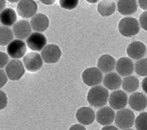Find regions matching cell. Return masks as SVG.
Segmentation results:
<instances>
[{
	"instance_id": "cell-40",
	"label": "cell",
	"mask_w": 147,
	"mask_h": 130,
	"mask_svg": "<svg viewBox=\"0 0 147 130\" xmlns=\"http://www.w3.org/2000/svg\"><path fill=\"white\" fill-rule=\"evenodd\" d=\"M7 1H9V2H11V3H15V2H19L20 0H7Z\"/></svg>"
},
{
	"instance_id": "cell-39",
	"label": "cell",
	"mask_w": 147,
	"mask_h": 130,
	"mask_svg": "<svg viewBox=\"0 0 147 130\" xmlns=\"http://www.w3.org/2000/svg\"><path fill=\"white\" fill-rule=\"evenodd\" d=\"M98 1L99 0H86V2H88L90 4H95L96 2H98Z\"/></svg>"
},
{
	"instance_id": "cell-5",
	"label": "cell",
	"mask_w": 147,
	"mask_h": 130,
	"mask_svg": "<svg viewBox=\"0 0 147 130\" xmlns=\"http://www.w3.org/2000/svg\"><path fill=\"white\" fill-rule=\"evenodd\" d=\"M82 79L84 83L89 87H94L102 83V72L96 67L88 68L82 72Z\"/></svg>"
},
{
	"instance_id": "cell-6",
	"label": "cell",
	"mask_w": 147,
	"mask_h": 130,
	"mask_svg": "<svg viewBox=\"0 0 147 130\" xmlns=\"http://www.w3.org/2000/svg\"><path fill=\"white\" fill-rule=\"evenodd\" d=\"M40 56L46 63L54 64L60 60L62 51L56 44H49L42 49Z\"/></svg>"
},
{
	"instance_id": "cell-7",
	"label": "cell",
	"mask_w": 147,
	"mask_h": 130,
	"mask_svg": "<svg viewBox=\"0 0 147 130\" xmlns=\"http://www.w3.org/2000/svg\"><path fill=\"white\" fill-rule=\"evenodd\" d=\"M43 59L40 54L30 52L24 55L23 59L24 66L30 72H37L43 66Z\"/></svg>"
},
{
	"instance_id": "cell-18",
	"label": "cell",
	"mask_w": 147,
	"mask_h": 130,
	"mask_svg": "<svg viewBox=\"0 0 147 130\" xmlns=\"http://www.w3.org/2000/svg\"><path fill=\"white\" fill-rule=\"evenodd\" d=\"M30 25L35 32H44L49 26V20L45 14L37 13L31 18Z\"/></svg>"
},
{
	"instance_id": "cell-4",
	"label": "cell",
	"mask_w": 147,
	"mask_h": 130,
	"mask_svg": "<svg viewBox=\"0 0 147 130\" xmlns=\"http://www.w3.org/2000/svg\"><path fill=\"white\" fill-rule=\"evenodd\" d=\"M5 73L7 78L11 81H18L25 73V68L22 61L14 59L9 61L5 67Z\"/></svg>"
},
{
	"instance_id": "cell-25",
	"label": "cell",
	"mask_w": 147,
	"mask_h": 130,
	"mask_svg": "<svg viewBox=\"0 0 147 130\" xmlns=\"http://www.w3.org/2000/svg\"><path fill=\"white\" fill-rule=\"evenodd\" d=\"M13 32L9 27H0V46H7L13 40Z\"/></svg>"
},
{
	"instance_id": "cell-2",
	"label": "cell",
	"mask_w": 147,
	"mask_h": 130,
	"mask_svg": "<svg viewBox=\"0 0 147 130\" xmlns=\"http://www.w3.org/2000/svg\"><path fill=\"white\" fill-rule=\"evenodd\" d=\"M118 28L121 35L130 38L138 33L140 31V24L136 18L125 17L119 22Z\"/></svg>"
},
{
	"instance_id": "cell-41",
	"label": "cell",
	"mask_w": 147,
	"mask_h": 130,
	"mask_svg": "<svg viewBox=\"0 0 147 130\" xmlns=\"http://www.w3.org/2000/svg\"><path fill=\"white\" fill-rule=\"evenodd\" d=\"M124 130H134V129H124Z\"/></svg>"
},
{
	"instance_id": "cell-36",
	"label": "cell",
	"mask_w": 147,
	"mask_h": 130,
	"mask_svg": "<svg viewBox=\"0 0 147 130\" xmlns=\"http://www.w3.org/2000/svg\"><path fill=\"white\" fill-rule=\"evenodd\" d=\"M40 2H41L42 4H44V5H53L56 0H40Z\"/></svg>"
},
{
	"instance_id": "cell-37",
	"label": "cell",
	"mask_w": 147,
	"mask_h": 130,
	"mask_svg": "<svg viewBox=\"0 0 147 130\" xmlns=\"http://www.w3.org/2000/svg\"><path fill=\"white\" fill-rule=\"evenodd\" d=\"M101 130H119V129H118L117 127H115V126L108 125V126H104V127Z\"/></svg>"
},
{
	"instance_id": "cell-30",
	"label": "cell",
	"mask_w": 147,
	"mask_h": 130,
	"mask_svg": "<svg viewBox=\"0 0 147 130\" xmlns=\"http://www.w3.org/2000/svg\"><path fill=\"white\" fill-rule=\"evenodd\" d=\"M8 99L5 92L0 90V110H3L7 107Z\"/></svg>"
},
{
	"instance_id": "cell-12",
	"label": "cell",
	"mask_w": 147,
	"mask_h": 130,
	"mask_svg": "<svg viewBox=\"0 0 147 130\" xmlns=\"http://www.w3.org/2000/svg\"><path fill=\"white\" fill-rule=\"evenodd\" d=\"M115 69L121 77L130 76L135 69V64L129 57H123L119 58L115 63Z\"/></svg>"
},
{
	"instance_id": "cell-10",
	"label": "cell",
	"mask_w": 147,
	"mask_h": 130,
	"mask_svg": "<svg viewBox=\"0 0 147 130\" xmlns=\"http://www.w3.org/2000/svg\"><path fill=\"white\" fill-rule=\"evenodd\" d=\"M110 107L113 110H119L125 108L128 103V96L123 90H116L109 96Z\"/></svg>"
},
{
	"instance_id": "cell-29",
	"label": "cell",
	"mask_w": 147,
	"mask_h": 130,
	"mask_svg": "<svg viewBox=\"0 0 147 130\" xmlns=\"http://www.w3.org/2000/svg\"><path fill=\"white\" fill-rule=\"evenodd\" d=\"M9 63V56L5 52H0V69L6 67Z\"/></svg>"
},
{
	"instance_id": "cell-32",
	"label": "cell",
	"mask_w": 147,
	"mask_h": 130,
	"mask_svg": "<svg viewBox=\"0 0 147 130\" xmlns=\"http://www.w3.org/2000/svg\"><path fill=\"white\" fill-rule=\"evenodd\" d=\"M7 77L6 75L5 71H4L2 69H0V88H2L6 85L7 82Z\"/></svg>"
},
{
	"instance_id": "cell-24",
	"label": "cell",
	"mask_w": 147,
	"mask_h": 130,
	"mask_svg": "<svg viewBox=\"0 0 147 130\" xmlns=\"http://www.w3.org/2000/svg\"><path fill=\"white\" fill-rule=\"evenodd\" d=\"M140 82L137 77L134 76H127L122 80L121 86L124 90L127 93H134L138 89Z\"/></svg>"
},
{
	"instance_id": "cell-1",
	"label": "cell",
	"mask_w": 147,
	"mask_h": 130,
	"mask_svg": "<svg viewBox=\"0 0 147 130\" xmlns=\"http://www.w3.org/2000/svg\"><path fill=\"white\" fill-rule=\"evenodd\" d=\"M109 91L106 88L101 85L92 87L88 93L87 100L89 104L96 108L105 106L109 98Z\"/></svg>"
},
{
	"instance_id": "cell-34",
	"label": "cell",
	"mask_w": 147,
	"mask_h": 130,
	"mask_svg": "<svg viewBox=\"0 0 147 130\" xmlns=\"http://www.w3.org/2000/svg\"><path fill=\"white\" fill-rule=\"evenodd\" d=\"M138 4L140 8L147 11V0H138Z\"/></svg>"
},
{
	"instance_id": "cell-21",
	"label": "cell",
	"mask_w": 147,
	"mask_h": 130,
	"mask_svg": "<svg viewBox=\"0 0 147 130\" xmlns=\"http://www.w3.org/2000/svg\"><path fill=\"white\" fill-rule=\"evenodd\" d=\"M117 7L121 15H132L137 11L138 4L136 0H119Z\"/></svg>"
},
{
	"instance_id": "cell-14",
	"label": "cell",
	"mask_w": 147,
	"mask_h": 130,
	"mask_svg": "<svg viewBox=\"0 0 147 130\" xmlns=\"http://www.w3.org/2000/svg\"><path fill=\"white\" fill-rule=\"evenodd\" d=\"M13 32L17 38L24 40L27 39L32 33V27L28 21L20 20L16 22L13 25Z\"/></svg>"
},
{
	"instance_id": "cell-38",
	"label": "cell",
	"mask_w": 147,
	"mask_h": 130,
	"mask_svg": "<svg viewBox=\"0 0 147 130\" xmlns=\"http://www.w3.org/2000/svg\"><path fill=\"white\" fill-rule=\"evenodd\" d=\"M6 6V1L5 0H0V13L5 8Z\"/></svg>"
},
{
	"instance_id": "cell-23",
	"label": "cell",
	"mask_w": 147,
	"mask_h": 130,
	"mask_svg": "<svg viewBox=\"0 0 147 130\" xmlns=\"http://www.w3.org/2000/svg\"><path fill=\"white\" fill-rule=\"evenodd\" d=\"M115 7V2L112 0H102L98 4L97 10L102 16L107 17L114 13Z\"/></svg>"
},
{
	"instance_id": "cell-15",
	"label": "cell",
	"mask_w": 147,
	"mask_h": 130,
	"mask_svg": "<svg viewBox=\"0 0 147 130\" xmlns=\"http://www.w3.org/2000/svg\"><path fill=\"white\" fill-rule=\"evenodd\" d=\"M146 52V46L143 42L134 41L129 43L127 48V53L129 58L140 60L144 57Z\"/></svg>"
},
{
	"instance_id": "cell-13",
	"label": "cell",
	"mask_w": 147,
	"mask_h": 130,
	"mask_svg": "<svg viewBox=\"0 0 147 130\" xmlns=\"http://www.w3.org/2000/svg\"><path fill=\"white\" fill-rule=\"evenodd\" d=\"M115 112L110 107H102L96 115V120L102 126L112 124L115 119Z\"/></svg>"
},
{
	"instance_id": "cell-9",
	"label": "cell",
	"mask_w": 147,
	"mask_h": 130,
	"mask_svg": "<svg viewBox=\"0 0 147 130\" xmlns=\"http://www.w3.org/2000/svg\"><path fill=\"white\" fill-rule=\"evenodd\" d=\"M8 56L13 59H20L24 57L27 53V45L20 39L13 40L7 47Z\"/></svg>"
},
{
	"instance_id": "cell-19",
	"label": "cell",
	"mask_w": 147,
	"mask_h": 130,
	"mask_svg": "<svg viewBox=\"0 0 147 130\" xmlns=\"http://www.w3.org/2000/svg\"><path fill=\"white\" fill-rule=\"evenodd\" d=\"M103 84L105 88L107 90H116L121 86L122 79L119 74L115 72L107 73L103 79Z\"/></svg>"
},
{
	"instance_id": "cell-16",
	"label": "cell",
	"mask_w": 147,
	"mask_h": 130,
	"mask_svg": "<svg viewBox=\"0 0 147 130\" xmlns=\"http://www.w3.org/2000/svg\"><path fill=\"white\" fill-rule=\"evenodd\" d=\"M76 118L80 124L88 126L94 122L96 119V114L90 107H82L77 110L76 112Z\"/></svg>"
},
{
	"instance_id": "cell-35",
	"label": "cell",
	"mask_w": 147,
	"mask_h": 130,
	"mask_svg": "<svg viewBox=\"0 0 147 130\" xmlns=\"http://www.w3.org/2000/svg\"><path fill=\"white\" fill-rule=\"evenodd\" d=\"M142 89L146 94H147V77H145L142 81Z\"/></svg>"
},
{
	"instance_id": "cell-11",
	"label": "cell",
	"mask_w": 147,
	"mask_h": 130,
	"mask_svg": "<svg viewBox=\"0 0 147 130\" xmlns=\"http://www.w3.org/2000/svg\"><path fill=\"white\" fill-rule=\"evenodd\" d=\"M27 45L34 52H40L47 46V40L44 34L38 32H32L27 38Z\"/></svg>"
},
{
	"instance_id": "cell-28",
	"label": "cell",
	"mask_w": 147,
	"mask_h": 130,
	"mask_svg": "<svg viewBox=\"0 0 147 130\" xmlns=\"http://www.w3.org/2000/svg\"><path fill=\"white\" fill-rule=\"evenodd\" d=\"M60 7L65 10H71L75 9L79 4V0H60Z\"/></svg>"
},
{
	"instance_id": "cell-22",
	"label": "cell",
	"mask_w": 147,
	"mask_h": 130,
	"mask_svg": "<svg viewBox=\"0 0 147 130\" xmlns=\"http://www.w3.org/2000/svg\"><path fill=\"white\" fill-rule=\"evenodd\" d=\"M16 20L17 15L13 9L5 8L0 13V22L5 27L13 26Z\"/></svg>"
},
{
	"instance_id": "cell-8",
	"label": "cell",
	"mask_w": 147,
	"mask_h": 130,
	"mask_svg": "<svg viewBox=\"0 0 147 130\" xmlns=\"http://www.w3.org/2000/svg\"><path fill=\"white\" fill-rule=\"evenodd\" d=\"M37 10L38 5L33 0H20L17 5V13L22 18H32Z\"/></svg>"
},
{
	"instance_id": "cell-17",
	"label": "cell",
	"mask_w": 147,
	"mask_h": 130,
	"mask_svg": "<svg viewBox=\"0 0 147 130\" xmlns=\"http://www.w3.org/2000/svg\"><path fill=\"white\" fill-rule=\"evenodd\" d=\"M128 103L136 111H142L147 107V97L140 92H134L128 98Z\"/></svg>"
},
{
	"instance_id": "cell-3",
	"label": "cell",
	"mask_w": 147,
	"mask_h": 130,
	"mask_svg": "<svg viewBox=\"0 0 147 130\" xmlns=\"http://www.w3.org/2000/svg\"><path fill=\"white\" fill-rule=\"evenodd\" d=\"M135 114L129 109L123 108L118 110L115 115V123L119 129H130L135 123Z\"/></svg>"
},
{
	"instance_id": "cell-26",
	"label": "cell",
	"mask_w": 147,
	"mask_h": 130,
	"mask_svg": "<svg viewBox=\"0 0 147 130\" xmlns=\"http://www.w3.org/2000/svg\"><path fill=\"white\" fill-rule=\"evenodd\" d=\"M136 73L140 77H147V58H141L135 64Z\"/></svg>"
},
{
	"instance_id": "cell-33",
	"label": "cell",
	"mask_w": 147,
	"mask_h": 130,
	"mask_svg": "<svg viewBox=\"0 0 147 130\" xmlns=\"http://www.w3.org/2000/svg\"><path fill=\"white\" fill-rule=\"evenodd\" d=\"M69 130H86V129L82 124H74L71 126Z\"/></svg>"
},
{
	"instance_id": "cell-20",
	"label": "cell",
	"mask_w": 147,
	"mask_h": 130,
	"mask_svg": "<svg viewBox=\"0 0 147 130\" xmlns=\"http://www.w3.org/2000/svg\"><path fill=\"white\" fill-rule=\"evenodd\" d=\"M115 60L111 55H102L97 61V68L102 73H110L113 71L115 68Z\"/></svg>"
},
{
	"instance_id": "cell-27",
	"label": "cell",
	"mask_w": 147,
	"mask_h": 130,
	"mask_svg": "<svg viewBox=\"0 0 147 130\" xmlns=\"http://www.w3.org/2000/svg\"><path fill=\"white\" fill-rule=\"evenodd\" d=\"M135 125L137 130H147V112H141L135 119Z\"/></svg>"
},
{
	"instance_id": "cell-31",
	"label": "cell",
	"mask_w": 147,
	"mask_h": 130,
	"mask_svg": "<svg viewBox=\"0 0 147 130\" xmlns=\"http://www.w3.org/2000/svg\"><path fill=\"white\" fill-rule=\"evenodd\" d=\"M140 25L146 31H147V11H144L141 13L139 18Z\"/></svg>"
}]
</instances>
